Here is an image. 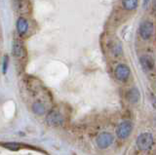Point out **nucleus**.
<instances>
[{"label":"nucleus","instance_id":"1","mask_svg":"<svg viewBox=\"0 0 156 155\" xmlns=\"http://www.w3.org/2000/svg\"><path fill=\"white\" fill-rule=\"evenodd\" d=\"M139 32L140 37L144 40H148L149 38L153 35L154 32V26L153 23H151L150 21H144L140 25Z\"/></svg>","mask_w":156,"mask_h":155},{"label":"nucleus","instance_id":"2","mask_svg":"<svg viewBox=\"0 0 156 155\" xmlns=\"http://www.w3.org/2000/svg\"><path fill=\"white\" fill-rule=\"evenodd\" d=\"M153 143V138L149 133H144L136 139V145L140 150H148Z\"/></svg>","mask_w":156,"mask_h":155},{"label":"nucleus","instance_id":"3","mask_svg":"<svg viewBox=\"0 0 156 155\" xmlns=\"http://www.w3.org/2000/svg\"><path fill=\"white\" fill-rule=\"evenodd\" d=\"M133 130V124L130 121H123L116 130V134L118 136V138L125 139L129 137Z\"/></svg>","mask_w":156,"mask_h":155},{"label":"nucleus","instance_id":"4","mask_svg":"<svg viewBox=\"0 0 156 155\" xmlns=\"http://www.w3.org/2000/svg\"><path fill=\"white\" fill-rule=\"evenodd\" d=\"M113 143V136L109 133H101L97 138V144L100 148H106Z\"/></svg>","mask_w":156,"mask_h":155},{"label":"nucleus","instance_id":"5","mask_svg":"<svg viewBox=\"0 0 156 155\" xmlns=\"http://www.w3.org/2000/svg\"><path fill=\"white\" fill-rule=\"evenodd\" d=\"M115 75L117 79L125 81L130 75V69L126 65H119L115 69Z\"/></svg>","mask_w":156,"mask_h":155},{"label":"nucleus","instance_id":"6","mask_svg":"<svg viewBox=\"0 0 156 155\" xmlns=\"http://www.w3.org/2000/svg\"><path fill=\"white\" fill-rule=\"evenodd\" d=\"M48 123L50 124L51 126H58V125H62L63 122V117L62 116V114L58 111L54 110L52 112L49 114L48 116Z\"/></svg>","mask_w":156,"mask_h":155},{"label":"nucleus","instance_id":"7","mask_svg":"<svg viewBox=\"0 0 156 155\" xmlns=\"http://www.w3.org/2000/svg\"><path fill=\"white\" fill-rule=\"evenodd\" d=\"M13 6L19 13H27L29 11V4L27 0H13Z\"/></svg>","mask_w":156,"mask_h":155},{"label":"nucleus","instance_id":"8","mask_svg":"<svg viewBox=\"0 0 156 155\" xmlns=\"http://www.w3.org/2000/svg\"><path fill=\"white\" fill-rule=\"evenodd\" d=\"M17 30H18V32L21 35H23V34H26V33H27V31L28 30V23L24 18L21 17V18L18 19V21H17Z\"/></svg>","mask_w":156,"mask_h":155},{"label":"nucleus","instance_id":"9","mask_svg":"<svg viewBox=\"0 0 156 155\" xmlns=\"http://www.w3.org/2000/svg\"><path fill=\"white\" fill-rule=\"evenodd\" d=\"M140 65L143 66V69L146 71L151 70L154 66L153 60L151 59V57L149 56H143L140 58Z\"/></svg>","mask_w":156,"mask_h":155},{"label":"nucleus","instance_id":"10","mask_svg":"<svg viewBox=\"0 0 156 155\" xmlns=\"http://www.w3.org/2000/svg\"><path fill=\"white\" fill-rule=\"evenodd\" d=\"M122 7L128 11H133L138 7L139 0H122Z\"/></svg>","mask_w":156,"mask_h":155},{"label":"nucleus","instance_id":"11","mask_svg":"<svg viewBox=\"0 0 156 155\" xmlns=\"http://www.w3.org/2000/svg\"><path fill=\"white\" fill-rule=\"evenodd\" d=\"M13 54L16 58H22L24 54L23 47L20 42H14L13 45Z\"/></svg>","mask_w":156,"mask_h":155},{"label":"nucleus","instance_id":"12","mask_svg":"<svg viewBox=\"0 0 156 155\" xmlns=\"http://www.w3.org/2000/svg\"><path fill=\"white\" fill-rule=\"evenodd\" d=\"M139 99H140V92H139V90L136 89V88L131 89L129 91V93H128V100H129L130 103L136 104V101L139 100Z\"/></svg>","mask_w":156,"mask_h":155},{"label":"nucleus","instance_id":"13","mask_svg":"<svg viewBox=\"0 0 156 155\" xmlns=\"http://www.w3.org/2000/svg\"><path fill=\"white\" fill-rule=\"evenodd\" d=\"M32 110L34 113L41 115L45 112V107H44V105L41 103H34L32 105Z\"/></svg>","mask_w":156,"mask_h":155},{"label":"nucleus","instance_id":"14","mask_svg":"<svg viewBox=\"0 0 156 155\" xmlns=\"http://www.w3.org/2000/svg\"><path fill=\"white\" fill-rule=\"evenodd\" d=\"M3 146L7 149H10V150H18V149H20V147H21V145L16 143H4Z\"/></svg>","mask_w":156,"mask_h":155},{"label":"nucleus","instance_id":"15","mask_svg":"<svg viewBox=\"0 0 156 155\" xmlns=\"http://www.w3.org/2000/svg\"><path fill=\"white\" fill-rule=\"evenodd\" d=\"M8 62H9V58L7 56H5L4 57V61H3V72H4V73H6V71H7Z\"/></svg>","mask_w":156,"mask_h":155},{"label":"nucleus","instance_id":"16","mask_svg":"<svg viewBox=\"0 0 156 155\" xmlns=\"http://www.w3.org/2000/svg\"><path fill=\"white\" fill-rule=\"evenodd\" d=\"M149 1H150V0H144V5L146 6V5H147V4L149 3Z\"/></svg>","mask_w":156,"mask_h":155}]
</instances>
